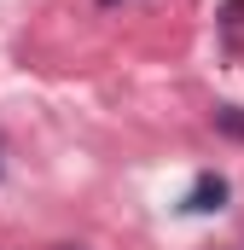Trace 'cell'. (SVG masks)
Listing matches in <instances>:
<instances>
[{
    "label": "cell",
    "instance_id": "cell-1",
    "mask_svg": "<svg viewBox=\"0 0 244 250\" xmlns=\"http://www.w3.org/2000/svg\"><path fill=\"white\" fill-rule=\"evenodd\" d=\"M181 209H192V215H215V209H227V181H221L215 169H203V175L192 181V192H186Z\"/></svg>",
    "mask_w": 244,
    "mask_h": 250
},
{
    "label": "cell",
    "instance_id": "cell-2",
    "mask_svg": "<svg viewBox=\"0 0 244 250\" xmlns=\"http://www.w3.org/2000/svg\"><path fill=\"white\" fill-rule=\"evenodd\" d=\"M215 128H221L227 140H244V111L239 105H221V111H215Z\"/></svg>",
    "mask_w": 244,
    "mask_h": 250
},
{
    "label": "cell",
    "instance_id": "cell-3",
    "mask_svg": "<svg viewBox=\"0 0 244 250\" xmlns=\"http://www.w3.org/2000/svg\"><path fill=\"white\" fill-rule=\"evenodd\" d=\"M215 18H221V23H244V0H227V6L215 12Z\"/></svg>",
    "mask_w": 244,
    "mask_h": 250
},
{
    "label": "cell",
    "instance_id": "cell-4",
    "mask_svg": "<svg viewBox=\"0 0 244 250\" xmlns=\"http://www.w3.org/2000/svg\"><path fill=\"white\" fill-rule=\"evenodd\" d=\"M105 6H117V0H105Z\"/></svg>",
    "mask_w": 244,
    "mask_h": 250
}]
</instances>
